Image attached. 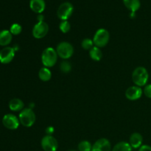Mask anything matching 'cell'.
Returning a JSON list of instances; mask_svg holds the SVG:
<instances>
[{
  "mask_svg": "<svg viewBox=\"0 0 151 151\" xmlns=\"http://www.w3.org/2000/svg\"><path fill=\"white\" fill-rule=\"evenodd\" d=\"M58 55L62 59H68L72 57L74 52V48L72 44L66 41L60 42L56 48Z\"/></svg>",
  "mask_w": 151,
  "mask_h": 151,
  "instance_id": "cell-5",
  "label": "cell"
},
{
  "mask_svg": "<svg viewBox=\"0 0 151 151\" xmlns=\"http://www.w3.org/2000/svg\"><path fill=\"white\" fill-rule=\"evenodd\" d=\"M41 145L44 151H56L58 147L57 139L52 135H46L43 137Z\"/></svg>",
  "mask_w": 151,
  "mask_h": 151,
  "instance_id": "cell-7",
  "label": "cell"
},
{
  "mask_svg": "<svg viewBox=\"0 0 151 151\" xmlns=\"http://www.w3.org/2000/svg\"><path fill=\"white\" fill-rule=\"evenodd\" d=\"M132 147L129 144V142H120L115 145V146L112 149V151H132Z\"/></svg>",
  "mask_w": 151,
  "mask_h": 151,
  "instance_id": "cell-20",
  "label": "cell"
},
{
  "mask_svg": "<svg viewBox=\"0 0 151 151\" xmlns=\"http://www.w3.org/2000/svg\"><path fill=\"white\" fill-rule=\"evenodd\" d=\"M149 79V74L143 66L136 68L132 73V80L136 86L139 87L145 86Z\"/></svg>",
  "mask_w": 151,
  "mask_h": 151,
  "instance_id": "cell-1",
  "label": "cell"
},
{
  "mask_svg": "<svg viewBox=\"0 0 151 151\" xmlns=\"http://www.w3.org/2000/svg\"><path fill=\"white\" fill-rule=\"evenodd\" d=\"M60 69L61 70V72H63V73H68L72 69V66H71V64L69 62L63 61L60 63Z\"/></svg>",
  "mask_w": 151,
  "mask_h": 151,
  "instance_id": "cell-25",
  "label": "cell"
},
{
  "mask_svg": "<svg viewBox=\"0 0 151 151\" xmlns=\"http://www.w3.org/2000/svg\"><path fill=\"white\" fill-rule=\"evenodd\" d=\"M110 38V35L107 29L104 28H100L97 32H95L94 38H93V42L95 47L101 48L107 45Z\"/></svg>",
  "mask_w": 151,
  "mask_h": 151,
  "instance_id": "cell-4",
  "label": "cell"
},
{
  "mask_svg": "<svg viewBox=\"0 0 151 151\" xmlns=\"http://www.w3.org/2000/svg\"><path fill=\"white\" fill-rule=\"evenodd\" d=\"M53 131H54V128H53L52 127H49V128H47V130H46V132H47V135H52Z\"/></svg>",
  "mask_w": 151,
  "mask_h": 151,
  "instance_id": "cell-28",
  "label": "cell"
},
{
  "mask_svg": "<svg viewBox=\"0 0 151 151\" xmlns=\"http://www.w3.org/2000/svg\"><path fill=\"white\" fill-rule=\"evenodd\" d=\"M81 46H82V47L84 50H90L94 47L93 40L90 39V38H85V39L83 40L82 43H81Z\"/></svg>",
  "mask_w": 151,
  "mask_h": 151,
  "instance_id": "cell-24",
  "label": "cell"
},
{
  "mask_svg": "<svg viewBox=\"0 0 151 151\" xmlns=\"http://www.w3.org/2000/svg\"><path fill=\"white\" fill-rule=\"evenodd\" d=\"M59 29L63 33H67L71 29V25L69 22L66 21H62L59 24Z\"/></svg>",
  "mask_w": 151,
  "mask_h": 151,
  "instance_id": "cell-22",
  "label": "cell"
},
{
  "mask_svg": "<svg viewBox=\"0 0 151 151\" xmlns=\"http://www.w3.org/2000/svg\"><path fill=\"white\" fill-rule=\"evenodd\" d=\"M69 151H76V150H69Z\"/></svg>",
  "mask_w": 151,
  "mask_h": 151,
  "instance_id": "cell-29",
  "label": "cell"
},
{
  "mask_svg": "<svg viewBox=\"0 0 151 151\" xmlns=\"http://www.w3.org/2000/svg\"><path fill=\"white\" fill-rule=\"evenodd\" d=\"M139 151H151V146L144 145L139 148Z\"/></svg>",
  "mask_w": 151,
  "mask_h": 151,
  "instance_id": "cell-27",
  "label": "cell"
},
{
  "mask_svg": "<svg viewBox=\"0 0 151 151\" xmlns=\"http://www.w3.org/2000/svg\"><path fill=\"white\" fill-rule=\"evenodd\" d=\"M89 55L93 60L95 61H100L103 57V53L99 47H93L89 50Z\"/></svg>",
  "mask_w": 151,
  "mask_h": 151,
  "instance_id": "cell-19",
  "label": "cell"
},
{
  "mask_svg": "<svg viewBox=\"0 0 151 151\" xmlns=\"http://www.w3.org/2000/svg\"><path fill=\"white\" fill-rule=\"evenodd\" d=\"M73 10V5L70 2L62 3L58 9L57 16L60 20L66 21L72 16Z\"/></svg>",
  "mask_w": 151,
  "mask_h": 151,
  "instance_id": "cell-6",
  "label": "cell"
},
{
  "mask_svg": "<svg viewBox=\"0 0 151 151\" xmlns=\"http://www.w3.org/2000/svg\"><path fill=\"white\" fill-rule=\"evenodd\" d=\"M13 38V35L10 30L4 29L0 32V46L5 47L10 44Z\"/></svg>",
  "mask_w": 151,
  "mask_h": 151,
  "instance_id": "cell-15",
  "label": "cell"
},
{
  "mask_svg": "<svg viewBox=\"0 0 151 151\" xmlns=\"http://www.w3.org/2000/svg\"><path fill=\"white\" fill-rule=\"evenodd\" d=\"M143 137L139 133H134L131 134L129 139V144L132 147V148H139L142 145Z\"/></svg>",
  "mask_w": 151,
  "mask_h": 151,
  "instance_id": "cell-14",
  "label": "cell"
},
{
  "mask_svg": "<svg viewBox=\"0 0 151 151\" xmlns=\"http://www.w3.org/2000/svg\"><path fill=\"white\" fill-rule=\"evenodd\" d=\"M22 27L19 24L15 23L11 25L10 28V32H11L12 35H18L22 32Z\"/></svg>",
  "mask_w": 151,
  "mask_h": 151,
  "instance_id": "cell-23",
  "label": "cell"
},
{
  "mask_svg": "<svg viewBox=\"0 0 151 151\" xmlns=\"http://www.w3.org/2000/svg\"><path fill=\"white\" fill-rule=\"evenodd\" d=\"M20 123L24 127H31L35 122V114L31 109H24L21 111L19 116Z\"/></svg>",
  "mask_w": 151,
  "mask_h": 151,
  "instance_id": "cell-3",
  "label": "cell"
},
{
  "mask_svg": "<svg viewBox=\"0 0 151 151\" xmlns=\"http://www.w3.org/2000/svg\"><path fill=\"white\" fill-rule=\"evenodd\" d=\"M143 91L141 87H139L137 86H131L126 90L125 91V97L129 100H137L142 97Z\"/></svg>",
  "mask_w": 151,
  "mask_h": 151,
  "instance_id": "cell-11",
  "label": "cell"
},
{
  "mask_svg": "<svg viewBox=\"0 0 151 151\" xmlns=\"http://www.w3.org/2000/svg\"><path fill=\"white\" fill-rule=\"evenodd\" d=\"M15 57V49L6 47L0 51V62L3 64H7L13 60Z\"/></svg>",
  "mask_w": 151,
  "mask_h": 151,
  "instance_id": "cell-10",
  "label": "cell"
},
{
  "mask_svg": "<svg viewBox=\"0 0 151 151\" xmlns=\"http://www.w3.org/2000/svg\"><path fill=\"white\" fill-rule=\"evenodd\" d=\"M111 145L109 139L106 138H102L95 142L92 145L91 151H111Z\"/></svg>",
  "mask_w": 151,
  "mask_h": 151,
  "instance_id": "cell-12",
  "label": "cell"
},
{
  "mask_svg": "<svg viewBox=\"0 0 151 151\" xmlns=\"http://www.w3.org/2000/svg\"><path fill=\"white\" fill-rule=\"evenodd\" d=\"M144 94L148 98H151V84H148L145 86L144 88Z\"/></svg>",
  "mask_w": 151,
  "mask_h": 151,
  "instance_id": "cell-26",
  "label": "cell"
},
{
  "mask_svg": "<svg viewBox=\"0 0 151 151\" xmlns=\"http://www.w3.org/2000/svg\"><path fill=\"white\" fill-rule=\"evenodd\" d=\"M58 53L56 50L52 47H47L41 54V62L44 67H52L56 64L58 60Z\"/></svg>",
  "mask_w": 151,
  "mask_h": 151,
  "instance_id": "cell-2",
  "label": "cell"
},
{
  "mask_svg": "<svg viewBox=\"0 0 151 151\" xmlns=\"http://www.w3.org/2000/svg\"><path fill=\"white\" fill-rule=\"evenodd\" d=\"M38 78L42 81L47 82L49 81L52 78V72L49 68L43 67L38 72Z\"/></svg>",
  "mask_w": 151,
  "mask_h": 151,
  "instance_id": "cell-18",
  "label": "cell"
},
{
  "mask_svg": "<svg viewBox=\"0 0 151 151\" xmlns=\"http://www.w3.org/2000/svg\"><path fill=\"white\" fill-rule=\"evenodd\" d=\"M2 124L9 130H16L19 128L20 121L16 116L12 114H5L2 118Z\"/></svg>",
  "mask_w": 151,
  "mask_h": 151,
  "instance_id": "cell-8",
  "label": "cell"
},
{
  "mask_svg": "<svg viewBox=\"0 0 151 151\" xmlns=\"http://www.w3.org/2000/svg\"><path fill=\"white\" fill-rule=\"evenodd\" d=\"M24 103L22 100L19 98L12 99L9 102V109L13 111H19L23 110Z\"/></svg>",
  "mask_w": 151,
  "mask_h": 151,
  "instance_id": "cell-17",
  "label": "cell"
},
{
  "mask_svg": "<svg viewBox=\"0 0 151 151\" xmlns=\"http://www.w3.org/2000/svg\"><path fill=\"white\" fill-rule=\"evenodd\" d=\"M29 7L33 12L41 14L45 10V1L44 0H30Z\"/></svg>",
  "mask_w": 151,
  "mask_h": 151,
  "instance_id": "cell-13",
  "label": "cell"
},
{
  "mask_svg": "<svg viewBox=\"0 0 151 151\" xmlns=\"http://www.w3.org/2000/svg\"><path fill=\"white\" fill-rule=\"evenodd\" d=\"M78 150L79 151H91L92 145L88 141L83 140V141L81 142L78 145Z\"/></svg>",
  "mask_w": 151,
  "mask_h": 151,
  "instance_id": "cell-21",
  "label": "cell"
},
{
  "mask_svg": "<svg viewBox=\"0 0 151 151\" xmlns=\"http://www.w3.org/2000/svg\"><path fill=\"white\" fill-rule=\"evenodd\" d=\"M49 31V26L46 22H38L32 28V35L35 38H42L47 35Z\"/></svg>",
  "mask_w": 151,
  "mask_h": 151,
  "instance_id": "cell-9",
  "label": "cell"
},
{
  "mask_svg": "<svg viewBox=\"0 0 151 151\" xmlns=\"http://www.w3.org/2000/svg\"><path fill=\"white\" fill-rule=\"evenodd\" d=\"M123 3L125 7L131 11V13H135L140 8L141 3L139 0H123Z\"/></svg>",
  "mask_w": 151,
  "mask_h": 151,
  "instance_id": "cell-16",
  "label": "cell"
}]
</instances>
